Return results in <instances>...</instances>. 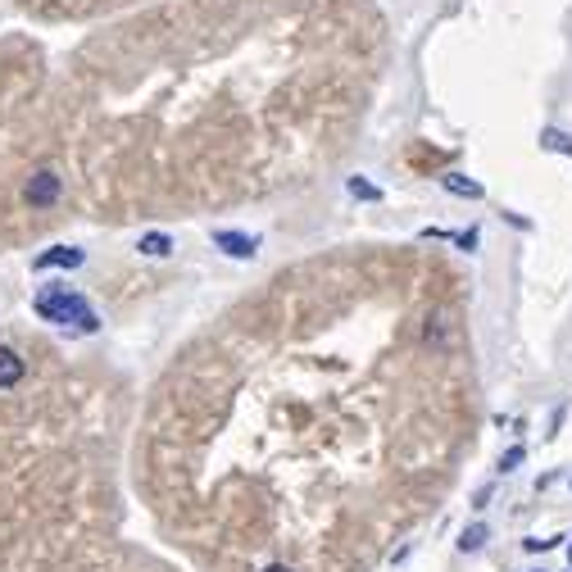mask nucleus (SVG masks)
<instances>
[{
	"label": "nucleus",
	"mask_w": 572,
	"mask_h": 572,
	"mask_svg": "<svg viewBox=\"0 0 572 572\" xmlns=\"http://www.w3.org/2000/svg\"><path fill=\"white\" fill-rule=\"evenodd\" d=\"M32 309H37V314L46 318V323L78 327V332H96V327H100L96 309H91L87 300L78 296V291H69V286H46V291H37Z\"/></svg>",
	"instance_id": "obj_1"
},
{
	"label": "nucleus",
	"mask_w": 572,
	"mask_h": 572,
	"mask_svg": "<svg viewBox=\"0 0 572 572\" xmlns=\"http://www.w3.org/2000/svg\"><path fill=\"white\" fill-rule=\"evenodd\" d=\"M60 196H64V182H60V173H50V168H37V173L23 182V200H28L32 209H50Z\"/></svg>",
	"instance_id": "obj_2"
},
{
	"label": "nucleus",
	"mask_w": 572,
	"mask_h": 572,
	"mask_svg": "<svg viewBox=\"0 0 572 572\" xmlns=\"http://www.w3.org/2000/svg\"><path fill=\"white\" fill-rule=\"evenodd\" d=\"M214 246L218 250H227L232 259H250L259 250V241L255 237H246V232H214Z\"/></svg>",
	"instance_id": "obj_3"
},
{
	"label": "nucleus",
	"mask_w": 572,
	"mask_h": 572,
	"mask_svg": "<svg viewBox=\"0 0 572 572\" xmlns=\"http://www.w3.org/2000/svg\"><path fill=\"white\" fill-rule=\"evenodd\" d=\"M19 382H23V359L10 346H0V391H10Z\"/></svg>",
	"instance_id": "obj_4"
},
{
	"label": "nucleus",
	"mask_w": 572,
	"mask_h": 572,
	"mask_svg": "<svg viewBox=\"0 0 572 572\" xmlns=\"http://www.w3.org/2000/svg\"><path fill=\"white\" fill-rule=\"evenodd\" d=\"M78 264H82V250L73 246H55L46 255H37V268H78Z\"/></svg>",
	"instance_id": "obj_5"
},
{
	"label": "nucleus",
	"mask_w": 572,
	"mask_h": 572,
	"mask_svg": "<svg viewBox=\"0 0 572 572\" xmlns=\"http://www.w3.org/2000/svg\"><path fill=\"white\" fill-rule=\"evenodd\" d=\"M445 191H454V196H468V200H482V182L464 178V173H445Z\"/></svg>",
	"instance_id": "obj_6"
},
{
	"label": "nucleus",
	"mask_w": 572,
	"mask_h": 572,
	"mask_svg": "<svg viewBox=\"0 0 572 572\" xmlns=\"http://www.w3.org/2000/svg\"><path fill=\"white\" fill-rule=\"evenodd\" d=\"M141 255H150V259H164L168 255V250H173V241H168L164 237V232H146V237H141Z\"/></svg>",
	"instance_id": "obj_7"
},
{
	"label": "nucleus",
	"mask_w": 572,
	"mask_h": 572,
	"mask_svg": "<svg viewBox=\"0 0 572 572\" xmlns=\"http://www.w3.org/2000/svg\"><path fill=\"white\" fill-rule=\"evenodd\" d=\"M486 536H491V532H486V523H473L464 536H459V550H464V554L482 550V545H486Z\"/></svg>",
	"instance_id": "obj_8"
},
{
	"label": "nucleus",
	"mask_w": 572,
	"mask_h": 572,
	"mask_svg": "<svg viewBox=\"0 0 572 572\" xmlns=\"http://www.w3.org/2000/svg\"><path fill=\"white\" fill-rule=\"evenodd\" d=\"M541 146H545V150H559V155L572 159V137H563V132H554V128L541 132Z\"/></svg>",
	"instance_id": "obj_9"
},
{
	"label": "nucleus",
	"mask_w": 572,
	"mask_h": 572,
	"mask_svg": "<svg viewBox=\"0 0 572 572\" xmlns=\"http://www.w3.org/2000/svg\"><path fill=\"white\" fill-rule=\"evenodd\" d=\"M350 196L355 200H382V191H377L373 182H364V178H350Z\"/></svg>",
	"instance_id": "obj_10"
},
{
	"label": "nucleus",
	"mask_w": 572,
	"mask_h": 572,
	"mask_svg": "<svg viewBox=\"0 0 572 572\" xmlns=\"http://www.w3.org/2000/svg\"><path fill=\"white\" fill-rule=\"evenodd\" d=\"M523 459H527V450H523V445H513V450L500 459V468H504V473H513V468L523 464Z\"/></svg>",
	"instance_id": "obj_11"
},
{
	"label": "nucleus",
	"mask_w": 572,
	"mask_h": 572,
	"mask_svg": "<svg viewBox=\"0 0 572 572\" xmlns=\"http://www.w3.org/2000/svg\"><path fill=\"white\" fill-rule=\"evenodd\" d=\"M264 572H291V568H286V563H268Z\"/></svg>",
	"instance_id": "obj_12"
},
{
	"label": "nucleus",
	"mask_w": 572,
	"mask_h": 572,
	"mask_svg": "<svg viewBox=\"0 0 572 572\" xmlns=\"http://www.w3.org/2000/svg\"><path fill=\"white\" fill-rule=\"evenodd\" d=\"M568 559H572V545H568Z\"/></svg>",
	"instance_id": "obj_13"
}]
</instances>
